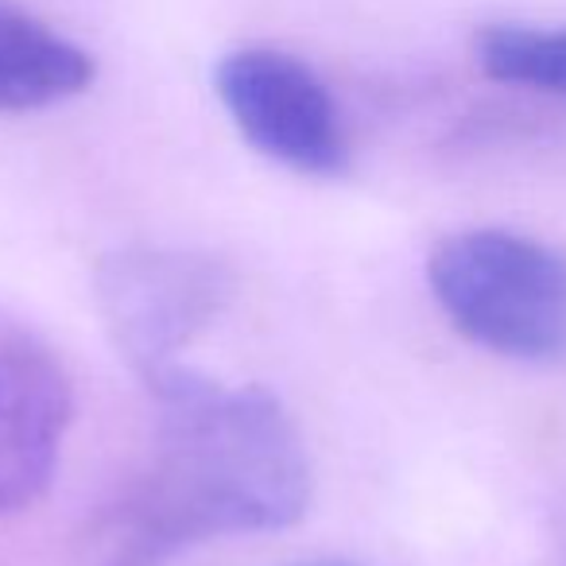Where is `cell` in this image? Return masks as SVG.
Here are the masks:
<instances>
[{
    "mask_svg": "<svg viewBox=\"0 0 566 566\" xmlns=\"http://www.w3.org/2000/svg\"><path fill=\"white\" fill-rule=\"evenodd\" d=\"M71 419L74 388L55 349L0 315V520L51 489Z\"/></svg>",
    "mask_w": 566,
    "mask_h": 566,
    "instance_id": "5",
    "label": "cell"
},
{
    "mask_svg": "<svg viewBox=\"0 0 566 566\" xmlns=\"http://www.w3.org/2000/svg\"><path fill=\"white\" fill-rule=\"evenodd\" d=\"M213 90L237 133L264 159L311 179L349 167V133L331 86L280 48H237L213 66Z\"/></svg>",
    "mask_w": 566,
    "mask_h": 566,
    "instance_id": "4",
    "label": "cell"
},
{
    "mask_svg": "<svg viewBox=\"0 0 566 566\" xmlns=\"http://www.w3.org/2000/svg\"><path fill=\"white\" fill-rule=\"evenodd\" d=\"M292 566H357V563H346V558H311V563H292Z\"/></svg>",
    "mask_w": 566,
    "mask_h": 566,
    "instance_id": "8",
    "label": "cell"
},
{
    "mask_svg": "<svg viewBox=\"0 0 566 566\" xmlns=\"http://www.w3.org/2000/svg\"><path fill=\"white\" fill-rule=\"evenodd\" d=\"M148 396V458L97 524L109 566H156L198 543L280 532L307 512V447L268 388L221 385L187 365Z\"/></svg>",
    "mask_w": 566,
    "mask_h": 566,
    "instance_id": "1",
    "label": "cell"
},
{
    "mask_svg": "<svg viewBox=\"0 0 566 566\" xmlns=\"http://www.w3.org/2000/svg\"><path fill=\"white\" fill-rule=\"evenodd\" d=\"M478 66L496 82L566 94V28L489 24L473 40Z\"/></svg>",
    "mask_w": 566,
    "mask_h": 566,
    "instance_id": "7",
    "label": "cell"
},
{
    "mask_svg": "<svg viewBox=\"0 0 566 566\" xmlns=\"http://www.w3.org/2000/svg\"><path fill=\"white\" fill-rule=\"evenodd\" d=\"M233 295L237 272L206 249L128 244L94 272L97 315L144 388L187 369V349L218 326Z\"/></svg>",
    "mask_w": 566,
    "mask_h": 566,
    "instance_id": "3",
    "label": "cell"
},
{
    "mask_svg": "<svg viewBox=\"0 0 566 566\" xmlns=\"http://www.w3.org/2000/svg\"><path fill=\"white\" fill-rule=\"evenodd\" d=\"M94 55L59 28L0 0V113H40L94 86Z\"/></svg>",
    "mask_w": 566,
    "mask_h": 566,
    "instance_id": "6",
    "label": "cell"
},
{
    "mask_svg": "<svg viewBox=\"0 0 566 566\" xmlns=\"http://www.w3.org/2000/svg\"><path fill=\"white\" fill-rule=\"evenodd\" d=\"M427 287L462 338L509 361L566 357V252L516 229H458L427 256Z\"/></svg>",
    "mask_w": 566,
    "mask_h": 566,
    "instance_id": "2",
    "label": "cell"
}]
</instances>
